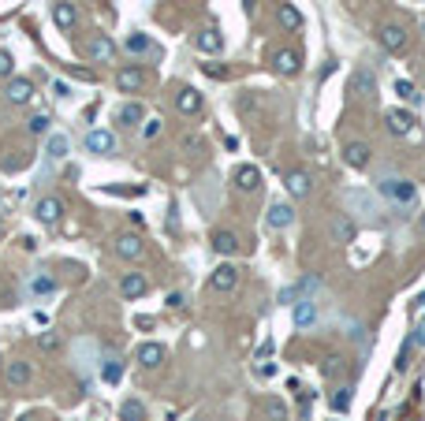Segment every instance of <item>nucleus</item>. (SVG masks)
Returning a JSON list of instances; mask_svg holds the SVG:
<instances>
[{"label":"nucleus","instance_id":"nucleus-48","mask_svg":"<svg viewBox=\"0 0 425 421\" xmlns=\"http://www.w3.org/2000/svg\"><path fill=\"white\" fill-rule=\"evenodd\" d=\"M0 235H4V228H0Z\"/></svg>","mask_w":425,"mask_h":421},{"label":"nucleus","instance_id":"nucleus-7","mask_svg":"<svg viewBox=\"0 0 425 421\" xmlns=\"http://www.w3.org/2000/svg\"><path fill=\"white\" fill-rule=\"evenodd\" d=\"M86 56H90L94 63H108L116 56V45H112V38L108 34H94L90 41H86Z\"/></svg>","mask_w":425,"mask_h":421},{"label":"nucleus","instance_id":"nucleus-31","mask_svg":"<svg viewBox=\"0 0 425 421\" xmlns=\"http://www.w3.org/2000/svg\"><path fill=\"white\" fill-rule=\"evenodd\" d=\"M213 250L221 254V257H232L235 250H239V235L235 231H213Z\"/></svg>","mask_w":425,"mask_h":421},{"label":"nucleus","instance_id":"nucleus-10","mask_svg":"<svg viewBox=\"0 0 425 421\" xmlns=\"http://www.w3.org/2000/svg\"><path fill=\"white\" fill-rule=\"evenodd\" d=\"M4 97H8V105H30V97H34V82L30 79H8V90H4Z\"/></svg>","mask_w":425,"mask_h":421},{"label":"nucleus","instance_id":"nucleus-24","mask_svg":"<svg viewBox=\"0 0 425 421\" xmlns=\"http://www.w3.org/2000/svg\"><path fill=\"white\" fill-rule=\"evenodd\" d=\"M194 41H198V52H209V56H213V52H221V49H224V34H221L216 26H205V30H198V38H194Z\"/></svg>","mask_w":425,"mask_h":421},{"label":"nucleus","instance_id":"nucleus-4","mask_svg":"<svg viewBox=\"0 0 425 421\" xmlns=\"http://www.w3.org/2000/svg\"><path fill=\"white\" fill-rule=\"evenodd\" d=\"M347 93H351L355 101H369V97L377 93V79L366 68H358V71H351V79H347Z\"/></svg>","mask_w":425,"mask_h":421},{"label":"nucleus","instance_id":"nucleus-20","mask_svg":"<svg viewBox=\"0 0 425 421\" xmlns=\"http://www.w3.org/2000/svg\"><path fill=\"white\" fill-rule=\"evenodd\" d=\"M34 217H38L41 224H60V217H64V201H60V198H41V201H38V209H34Z\"/></svg>","mask_w":425,"mask_h":421},{"label":"nucleus","instance_id":"nucleus-44","mask_svg":"<svg viewBox=\"0 0 425 421\" xmlns=\"http://www.w3.org/2000/svg\"><path fill=\"white\" fill-rule=\"evenodd\" d=\"M142 135H146V138H157V135H161V120H146V127H142Z\"/></svg>","mask_w":425,"mask_h":421},{"label":"nucleus","instance_id":"nucleus-32","mask_svg":"<svg viewBox=\"0 0 425 421\" xmlns=\"http://www.w3.org/2000/svg\"><path fill=\"white\" fill-rule=\"evenodd\" d=\"M142 116H146L142 101H127L124 109L116 112V123H119V127H138V123H142Z\"/></svg>","mask_w":425,"mask_h":421},{"label":"nucleus","instance_id":"nucleus-6","mask_svg":"<svg viewBox=\"0 0 425 421\" xmlns=\"http://www.w3.org/2000/svg\"><path fill=\"white\" fill-rule=\"evenodd\" d=\"M86 149H90V153H101V157H112L119 149V142H116L112 131H101V127H97V131L86 135Z\"/></svg>","mask_w":425,"mask_h":421},{"label":"nucleus","instance_id":"nucleus-47","mask_svg":"<svg viewBox=\"0 0 425 421\" xmlns=\"http://www.w3.org/2000/svg\"><path fill=\"white\" fill-rule=\"evenodd\" d=\"M422 34H425V15H422Z\"/></svg>","mask_w":425,"mask_h":421},{"label":"nucleus","instance_id":"nucleus-5","mask_svg":"<svg viewBox=\"0 0 425 421\" xmlns=\"http://www.w3.org/2000/svg\"><path fill=\"white\" fill-rule=\"evenodd\" d=\"M377 41H380V49H388V52H403V49H407V26L380 23L377 26Z\"/></svg>","mask_w":425,"mask_h":421},{"label":"nucleus","instance_id":"nucleus-22","mask_svg":"<svg viewBox=\"0 0 425 421\" xmlns=\"http://www.w3.org/2000/svg\"><path fill=\"white\" fill-rule=\"evenodd\" d=\"M97 373H101L105 384H119V376H124V362H119V354H101Z\"/></svg>","mask_w":425,"mask_h":421},{"label":"nucleus","instance_id":"nucleus-33","mask_svg":"<svg viewBox=\"0 0 425 421\" xmlns=\"http://www.w3.org/2000/svg\"><path fill=\"white\" fill-rule=\"evenodd\" d=\"M127 52H131V56H146V52H154V41H149V34L135 30V34L127 38Z\"/></svg>","mask_w":425,"mask_h":421},{"label":"nucleus","instance_id":"nucleus-2","mask_svg":"<svg viewBox=\"0 0 425 421\" xmlns=\"http://www.w3.org/2000/svg\"><path fill=\"white\" fill-rule=\"evenodd\" d=\"M343 201H347V213H351V217H358L362 224H377V220H380L373 194H366V190H347Z\"/></svg>","mask_w":425,"mask_h":421},{"label":"nucleus","instance_id":"nucleus-42","mask_svg":"<svg viewBox=\"0 0 425 421\" xmlns=\"http://www.w3.org/2000/svg\"><path fill=\"white\" fill-rule=\"evenodd\" d=\"M410 347H414V351H422V347H425V321H418V325H414V332H410Z\"/></svg>","mask_w":425,"mask_h":421},{"label":"nucleus","instance_id":"nucleus-17","mask_svg":"<svg viewBox=\"0 0 425 421\" xmlns=\"http://www.w3.org/2000/svg\"><path fill=\"white\" fill-rule=\"evenodd\" d=\"M116 254L124 257V261H138V257L146 254V243H142L138 235H119V239H116Z\"/></svg>","mask_w":425,"mask_h":421},{"label":"nucleus","instance_id":"nucleus-23","mask_svg":"<svg viewBox=\"0 0 425 421\" xmlns=\"http://www.w3.org/2000/svg\"><path fill=\"white\" fill-rule=\"evenodd\" d=\"M119 291H124V298H142L149 291V280L142 273H127L124 280H119Z\"/></svg>","mask_w":425,"mask_h":421},{"label":"nucleus","instance_id":"nucleus-27","mask_svg":"<svg viewBox=\"0 0 425 421\" xmlns=\"http://www.w3.org/2000/svg\"><path fill=\"white\" fill-rule=\"evenodd\" d=\"M27 291H30V295H38V298H45V295H52V291H57V276L34 273V276L27 280Z\"/></svg>","mask_w":425,"mask_h":421},{"label":"nucleus","instance_id":"nucleus-40","mask_svg":"<svg viewBox=\"0 0 425 421\" xmlns=\"http://www.w3.org/2000/svg\"><path fill=\"white\" fill-rule=\"evenodd\" d=\"M12 71H15L12 52H4V49H0V79H12Z\"/></svg>","mask_w":425,"mask_h":421},{"label":"nucleus","instance_id":"nucleus-18","mask_svg":"<svg viewBox=\"0 0 425 421\" xmlns=\"http://www.w3.org/2000/svg\"><path fill=\"white\" fill-rule=\"evenodd\" d=\"M232 183H235V187L243 190V194H250V190H258V187H261V171H258L254 164H239V168H235V176H232Z\"/></svg>","mask_w":425,"mask_h":421},{"label":"nucleus","instance_id":"nucleus-8","mask_svg":"<svg viewBox=\"0 0 425 421\" xmlns=\"http://www.w3.org/2000/svg\"><path fill=\"white\" fill-rule=\"evenodd\" d=\"M272 68H276V75H299L302 68V56H299V49H280V52H272Z\"/></svg>","mask_w":425,"mask_h":421},{"label":"nucleus","instance_id":"nucleus-38","mask_svg":"<svg viewBox=\"0 0 425 421\" xmlns=\"http://www.w3.org/2000/svg\"><path fill=\"white\" fill-rule=\"evenodd\" d=\"M49 123H52L49 116H45V112H38V116H30L27 131H30V135H49Z\"/></svg>","mask_w":425,"mask_h":421},{"label":"nucleus","instance_id":"nucleus-25","mask_svg":"<svg viewBox=\"0 0 425 421\" xmlns=\"http://www.w3.org/2000/svg\"><path fill=\"white\" fill-rule=\"evenodd\" d=\"M176 109L183 112V116H194L202 109V93L194 90V86H183V90L176 93Z\"/></svg>","mask_w":425,"mask_h":421},{"label":"nucleus","instance_id":"nucleus-3","mask_svg":"<svg viewBox=\"0 0 425 421\" xmlns=\"http://www.w3.org/2000/svg\"><path fill=\"white\" fill-rule=\"evenodd\" d=\"M318 287H321V276L310 273V276H302L299 284L283 287V291H280V302H283V306H295L299 298H313V291H318Z\"/></svg>","mask_w":425,"mask_h":421},{"label":"nucleus","instance_id":"nucleus-26","mask_svg":"<svg viewBox=\"0 0 425 421\" xmlns=\"http://www.w3.org/2000/svg\"><path fill=\"white\" fill-rule=\"evenodd\" d=\"M142 71L138 68H119V75H116V86H119V93H138L142 90Z\"/></svg>","mask_w":425,"mask_h":421},{"label":"nucleus","instance_id":"nucleus-37","mask_svg":"<svg viewBox=\"0 0 425 421\" xmlns=\"http://www.w3.org/2000/svg\"><path fill=\"white\" fill-rule=\"evenodd\" d=\"M49 157L52 160H64V157H68V138H64V135H49Z\"/></svg>","mask_w":425,"mask_h":421},{"label":"nucleus","instance_id":"nucleus-39","mask_svg":"<svg viewBox=\"0 0 425 421\" xmlns=\"http://www.w3.org/2000/svg\"><path fill=\"white\" fill-rule=\"evenodd\" d=\"M396 93H399V97H410L414 105L422 101V97H418V90H414V82H407V79H399V82H396Z\"/></svg>","mask_w":425,"mask_h":421},{"label":"nucleus","instance_id":"nucleus-19","mask_svg":"<svg viewBox=\"0 0 425 421\" xmlns=\"http://www.w3.org/2000/svg\"><path fill=\"white\" fill-rule=\"evenodd\" d=\"M265 220H269V228H276V231H280V228H291V220H295V209H291L288 201H272Z\"/></svg>","mask_w":425,"mask_h":421},{"label":"nucleus","instance_id":"nucleus-1","mask_svg":"<svg viewBox=\"0 0 425 421\" xmlns=\"http://www.w3.org/2000/svg\"><path fill=\"white\" fill-rule=\"evenodd\" d=\"M380 194H385L392 205L407 209V205H414V198H418V187H414L410 179H403V176H388L385 183H380Z\"/></svg>","mask_w":425,"mask_h":421},{"label":"nucleus","instance_id":"nucleus-29","mask_svg":"<svg viewBox=\"0 0 425 421\" xmlns=\"http://www.w3.org/2000/svg\"><path fill=\"white\" fill-rule=\"evenodd\" d=\"M355 403V384H340V388H332V395H329V406L336 410V414H343V410H351Z\"/></svg>","mask_w":425,"mask_h":421},{"label":"nucleus","instance_id":"nucleus-34","mask_svg":"<svg viewBox=\"0 0 425 421\" xmlns=\"http://www.w3.org/2000/svg\"><path fill=\"white\" fill-rule=\"evenodd\" d=\"M276 19H280V26H288V30H299V26H302V15H299L295 4H280Z\"/></svg>","mask_w":425,"mask_h":421},{"label":"nucleus","instance_id":"nucleus-46","mask_svg":"<svg viewBox=\"0 0 425 421\" xmlns=\"http://www.w3.org/2000/svg\"><path fill=\"white\" fill-rule=\"evenodd\" d=\"M418 224H422V231H425V213H422V220H418Z\"/></svg>","mask_w":425,"mask_h":421},{"label":"nucleus","instance_id":"nucleus-30","mask_svg":"<svg viewBox=\"0 0 425 421\" xmlns=\"http://www.w3.org/2000/svg\"><path fill=\"white\" fill-rule=\"evenodd\" d=\"M283 187H288V194H291V198H306L313 183H310V176H306V171H288Z\"/></svg>","mask_w":425,"mask_h":421},{"label":"nucleus","instance_id":"nucleus-35","mask_svg":"<svg viewBox=\"0 0 425 421\" xmlns=\"http://www.w3.org/2000/svg\"><path fill=\"white\" fill-rule=\"evenodd\" d=\"M119 421H146V406H142L138 399H127V403L119 406Z\"/></svg>","mask_w":425,"mask_h":421},{"label":"nucleus","instance_id":"nucleus-45","mask_svg":"<svg viewBox=\"0 0 425 421\" xmlns=\"http://www.w3.org/2000/svg\"><path fill=\"white\" fill-rule=\"evenodd\" d=\"M168 306H172V309L183 306V291H172V295H168Z\"/></svg>","mask_w":425,"mask_h":421},{"label":"nucleus","instance_id":"nucleus-15","mask_svg":"<svg viewBox=\"0 0 425 421\" xmlns=\"http://www.w3.org/2000/svg\"><path fill=\"white\" fill-rule=\"evenodd\" d=\"M329 235H332V243H351L355 235H358V224H355L351 217H347V213H340V217H332Z\"/></svg>","mask_w":425,"mask_h":421},{"label":"nucleus","instance_id":"nucleus-12","mask_svg":"<svg viewBox=\"0 0 425 421\" xmlns=\"http://www.w3.org/2000/svg\"><path fill=\"white\" fill-rule=\"evenodd\" d=\"M369 153H373V149H369L366 142H347L343 146V164L362 171V168H369Z\"/></svg>","mask_w":425,"mask_h":421},{"label":"nucleus","instance_id":"nucleus-43","mask_svg":"<svg viewBox=\"0 0 425 421\" xmlns=\"http://www.w3.org/2000/svg\"><path fill=\"white\" fill-rule=\"evenodd\" d=\"M410 317H414V325H418V321H425V295L414 302V309H410Z\"/></svg>","mask_w":425,"mask_h":421},{"label":"nucleus","instance_id":"nucleus-21","mask_svg":"<svg viewBox=\"0 0 425 421\" xmlns=\"http://www.w3.org/2000/svg\"><path fill=\"white\" fill-rule=\"evenodd\" d=\"M52 23H57L60 30H75V23H79V8L68 4V0L52 4Z\"/></svg>","mask_w":425,"mask_h":421},{"label":"nucleus","instance_id":"nucleus-28","mask_svg":"<svg viewBox=\"0 0 425 421\" xmlns=\"http://www.w3.org/2000/svg\"><path fill=\"white\" fill-rule=\"evenodd\" d=\"M318 321V302L313 298H299L295 302V328H310Z\"/></svg>","mask_w":425,"mask_h":421},{"label":"nucleus","instance_id":"nucleus-36","mask_svg":"<svg viewBox=\"0 0 425 421\" xmlns=\"http://www.w3.org/2000/svg\"><path fill=\"white\" fill-rule=\"evenodd\" d=\"M343 358H340V354H329V358H325L321 362V376H325V381H336V376H340L343 373Z\"/></svg>","mask_w":425,"mask_h":421},{"label":"nucleus","instance_id":"nucleus-14","mask_svg":"<svg viewBox=\"0 0 425 421\" xmlns=\"http://www.w3.org/2000/svg\"><path fill=\"white\" fill-rule=\"evenodd\" d=\"M209 284H213V291H235L239 287V268L232 261H224L221 268H213Z\"/></svg>","mask_w":425,"mask_h":421},{"label":"nucleus","instance_id":"nucleus-13","mask_svg":"<svg viewBox=\"0 0 425 421\" xmlns=\"http://www.w3.org/2000/svg\"><path fill=\"white\" fill-rule=\"evenodd\" d=\"M30 376H34V369H30V362H23V358H15V362H8V365H4V381H8V388H27V384H30Z\"/></svg>","mask_w":425,"mask_h":421},{"label":"nucleus","instance_id":"nucleus-9","mask_svg":"<svg viewBox=\"0 0 425 421\" xmlns=\"http://www.w3.org/2000/svg\"><path fill=\"white\" fill-rule=\"evenodd\" d=\"M165 358H168V351L161 347V343H142V347H138V365H142V369H149V373L161 369Z\"/></svg>","mask_w":425,"mask_h":421},{"label":"nucleus","instance_id":"nucleus-16","mask_svg":"<svg viewBox=\"0 0 425 421\" xmlns=\"http://www.w3.org/2000/svg\"><path fill=\"white\" fill-rule=\"evenodd\" d=\"M385 123H388V131L396 135V138H403V135H410V131H414V116H410L407 109H392V112H385Z\"/></svg>","mask_w":425,"mask_h":421},{"label":"nucleus","instance_id":"nucleus-11","mask_svg":"<svg viewBox=\"0 0 425 421\" xmlns=\"http://www.w3.org/2000/svg\"><path fill=\"white\" fill-rule=\"evenodd\" d=\"M258 418L261 421H288V403H280L276 395H265V399H258Z\"/></svg>","mask_w":425,"mask_h":421},{"label":"nucleus","instance_id":"nucleus-41","mask_svg":"<svg viewBox=\"0 0 425 421\" xmlns=\"http://www.w3.org/2000/svg\"><path fill=\"white\" fill-rule=\"evenodd\" d=\"M38 347H41V351H57V347H60V336H57V332H41V336H38Z\"/></svg>","mask_w":425,"mask_h":421}]
</instances>
